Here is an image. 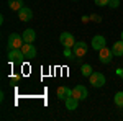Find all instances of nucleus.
I'll return each instance as SVG.
<instances>
[{"instance_id":"f257e3e1","label":"nucleus","mask_w":123,"mask_h":121,"mask_svg":"<svg viewBox=\"0 0 123 121\" xmlns=\"http://www.w3.org/2000/svg\"><path fill=\"white\" fill-rule=\"evenodd\" d=\"M23 36H20L18 33H12L8 36V51L10 49H21L23 46Z\"/></svg>"},{"instance_id":"f03ea898","label":"nucleus","mask_w":123,"mask_h":121,"mask_svg":"<svg viewBox=\"0 0 123 121\" xmlns=\"http://www.w3.org/2000/svg\"><path fill=\"white\" fill-rule=\"evenodd\" d=\"M87 49H89V46L85 44L84 41H77L76 44L72 46V52H74V57H76V59H82V57L87 54Z\"/></svg>"},{"instance_id":"7ed1b4c3","label":"nucleus","mask_w":123,"mask_h":121,"mask_svg":"<svg viewBox=\"0 0 123 121\" xmlns=\"http://www.w3.org/2000/svg\"><path fill=\"white\" fill-rule=\"evenodd\" d=\"M113 56H115L113 51H112V49H108L107 46H104L100 51H98V61H100L102 64H108V62L113 59Z\"/></svg>"},{"instance_id":"20e7f679","label":"nucleus","mask_w":123,"mask_h":121,"mask_svg":"<svg viewBox=\"0 0 123 121\" xmlns=\"http://www.w3.org/2000/svg\"><path fill=\"white\" fill-rule=\"evenodd\" d=\"M89 79H90V84L94 85V87H97V88L105 85V75L102 72H92V75Z\"/></svg>"},{"instance_id":"39448f33","label":"nucleus","mask_w":123,"mask_h":121,"mask_svg":"<svg viewBox=\"0 0 123 121\" xmlns=\"http://www.w3.org/2000/svg\"><path fill=\"white\" fill-rule=\"evenodd\" d=\"M59 41H61V44H62L64 47H72L74 44H76L74 36H72L71 33H67V31H64V33L59 36Z\"/></svg>"},{"instance_id":"423d86ee","label":"nucleus","mask_w":123,"mask_h":121,"mask_svg":"<svg viewBox=\"0 0 123 121\" xmlns=\"http://www.w3.org/2000/svg\"><path fill=\"white\" fill-rule=\"evenodd\" d=\"M72 95L80 102V100H85V98L89 97V92H87V88H85L84 85H76V87L72 88Z\"/></svg>"},{"instance_id":"0eeeda50","label":"nucleus","mask_w":123,"mask_h":121,"mask_svg":"<svg viewBox=\"0 0 123 121\" xmlns=\"http://www.w3.org/2000/svg\"><path fill=\"white\" fill-rule=\"evenodd\" d=\"M23 57H25V54H23L21 49H10L8 51V61L10 62H21Z\"/></svg>"},{"instance_id":"6e6552de","label":"nucleus","mask_w":123,"mask_h":121,"mask_svg":"<svg viewBox=\"0 0 123 121\" xmlns=\"http://www.w3.org/2000/svg\"><path fill=\"white\" fill-rule=\"evenodd\" d=\"M21 51H23L25 57H28V59L36 57V47L33 46V43H25V44L21 46Z\"/></svg>"},{"instance_id":"1a4fd4ad","label":"nucleus","mask_w":123,"mask_h":121,"mask_svg":"<svg viewBox=\"0 0 123 121\" xmlns=\"http://www.w3.org/2000/svg\"><path fill=\"white\" fill-rule=\"evenodd\" d=\"M105 43H107V41H105V38L102 36V35H95V36L92 38V43H90V44H92V47H94L95 51H100V49L105 46Z\"/></svg>"},{"instance_id":"9d476101","label":"nucleus","mask_w":123,"mask_h":121,"mask_svg":"<svg viewBox=\"0 0 123 121\" xmlns=\"http://www.w3.org/2000/svg\"><path fill=\"white\" fill-rule=\"evenodd\" d=\"M64 103H66V108L69 110V111H74V110H77V105H79V100H77L74 95H71L69 98H66L64 100Z\"/></svg>"},{"instance_id":"9b49d317","label":"nucleus","mask_w":123,"mask_h":121,"mask_svg":"<svg viewBox=\"0 0 123 121\" xmlns=\"http://www.w3.org/2000/svg\"><path fill=\"white\" fill-rule=\"evenodd\" d=\"M18 18L21 20V21H30V20L33 18V12L30 8H26V7H23V8L18 12Z\"/></svg>"},{"instance_id":"f8f14e48","label":"nucleus","mask_w":123,"mask_h":121,"mask_svg":"<svg viewBox=\"0 0 123 121\" xmlns=\"http://www.w3.org/2000/svg\"><path fill=\"white\" fill-rule=\"evenodd\" d=\"M72 95V90L69 88V87H59L57 88V98L59 100H66Z\"/></svg>"},{"instance_id":"ddd939ff","label":"nucleus","mask_w":123,"mask_h":121,"mask_svg":"<svg viewBox=\"0 0 123 121\" xmlns=\"http://www.w3.org/2000/svg\"><path fill=\"white\" fill-rule=\"evenodd\" d=\"M23 41H25V43H35V41H36V33H35V29H25V31H23Z\"/></svg>"},{"instance_id":"4468645a","label":"nucleus","mask_w":123,"mask_h":121,"mask_svg":"<svg viewBox=\"0 0 123 121\" xmlns=\"http://www.w3.org/2000/svg\"><path fill=\"white\" fill-rule=\"evenodd\" d=\"M112 51H113V54L117 57L123 56V41H122V39H120V41H117L113 46H112Z\"/></svg>"},{"instance_id":"2eb2a0df","label":"nucleus","mask_w":123,"mask_h":121,"mask_svg":"<svg viewBox=\"0 0 123 121\" xmlns=\"http://www.w3.org/2000/svg\"><path fill=\"white\" fill-rule=\"evenodd\" d=\"M8 7H10V10L20 12L23 8V0H8Z\"/></svg>"},{"instance_id":"dca6fc26","label":"nucleus","mask_w":123,"mask_h":121,"mask_svg":"<svg viewBox=\"0 0 123 121\" xmlns=\"http://www.w3.org/2000/svg\"><path fill=\"white\" fill-rule=\"evenodd\" d=\"M80 72H82L84 77H90L92 72H94V69H92V65H90V64H84L82 67H80Z\"/></svg>"},{"instance_id":"f3484780","label":"nucleus","mask_w":123,"mask_h":121,"mask_svg":"<svg viewBox=\"0 0 123 121\" xmlns=\"http://www.w3.org/2000/svg\"><path fill=\"white\" fill-rule=\"evenodd\" d=\"M113 102L117 106H120V108H123V92H117L113 97Z\"/></svg>"},{"instance_id":"a211bd4d","label":"nucleus","mask_w":123,"mask_h":121,"mask_svg":"<svg viewBox=\"0 0 123 121\" xmlns=\"http://www.w3.org/2000/svg\"><path fill=\"white\" fill-rule=\"evenodd\" d=\"M64 56H66V57H69V59H72V57H74L72 47H64Z\"/></svg>"},{"instance_id":"6ab92c4d","label":"nucleus","mask_w":123,"mask_h":121,"mask_svg":"<svg viewBox=\"0 0 123 121\" xmlns=\"http://www.w3.org/2000/svg\"><path fill=\"white\" fill-rule=\"evenodd\" d=\"M108 7L110 8H118L120 7V0H108Z\"/></svg>"},{"instance_id":"aec40b11","label":"nucleus","mask_w":123,"mask_h":121,"mask_svg":"<svg viewBox=\"0 0 123 121\" xmlns=\"http://www.w3.org/2000/svg\"><path fill=\"white\" fill-rule=\"evenodd\" d=\"M97 7H108V0H94Z\"/></svg>"},{"instance_id":"412c9836","label":"nucleus","mask_w":123,"mask_h":121,"mask_svg":"<svg viewBox=\"0 0 123 121\" xmlns=\"http://www.w3.org/2000/svg\"><path fill=\"white\" fill-rule=\"evenodd\" d=\"M90 20L95 21V23H100V21H102V17H100V15H97V13H92V15H90Z\"/></svg>"},{"instance_id":"4be33fe9","label":"nucleus","mask_w":123,"mask_h":121,"mask_svg":"<svg viewBox=\"0 0 123 121\" xmlns=\"http://www.w3.org/2000/svg\"><path fill=\"white\" fill-rule=\"evenodd\" d=\"M89 20H90V17H82V21H84V23H85V21H89Z\"/></svg>"},{"instance_id":"5701e85b","label":"nucleus","mask_w":123,"mask_h":121,"mask_svg":"<svg viewBox=\"0 0 123 121\" xmlns=\"http://www.w3.org/2000/svg\"><path fill=\"white\" fill-rule=\"evenodd\" d=\"M120 77H122V80H123V70H122V75H120Z\"/></svg>"},{"instance_id":"b1692460","label":"nucleus","mask_w":123,"mask_h":121,"mask_svg":"<svg viewBox=\"0 0 123 121\" xmlns=\"http://www.w3.org/2000/svg\"><path fill=\"white\" fill-rule=\"evenodd\" d=\"M122 41H123V31H122Z\"/></svg>"},{"instance_id":"393cba45","label":"nucleus","mask_w":123,"mask_h":121,"mask_svg":"<svg viewBox=\"0 0 123 121\" xmlns=\"http://www.w3.org/2000/svg\"><path fill=\"white\" fill-rule=\"evenodd\" d=\"M74 2H77V0H74Z\"/></svg>"}]
</instances>
